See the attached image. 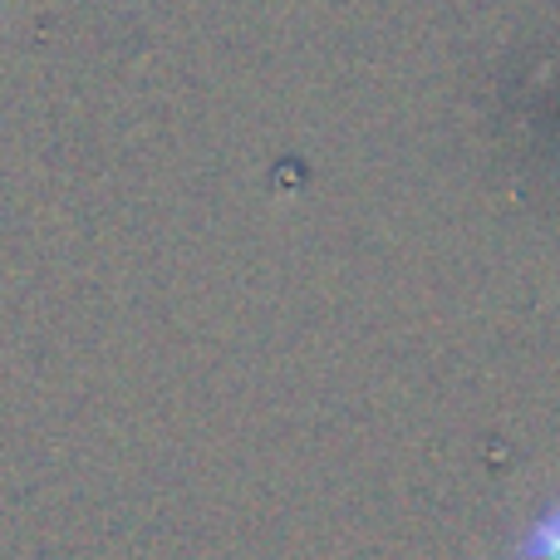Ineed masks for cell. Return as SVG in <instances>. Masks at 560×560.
I'll return each instance as SVG.
<instances>
[{
	"label": "cell",
	"instance_id": "cell-1",
	"mask_svg": "<svg viewBox=\"0 0 560 560\" xmlns=\"http://www.w3.org/2000/svg\"><path fill=\"white\" fill-rule=\"evenodd\" d=\"M516 560H560V506H551L541 522H532V532L516 546Z\"/></svg>",
	"mask_w": 560,
	"mask_h": 560
}]
</instances>
